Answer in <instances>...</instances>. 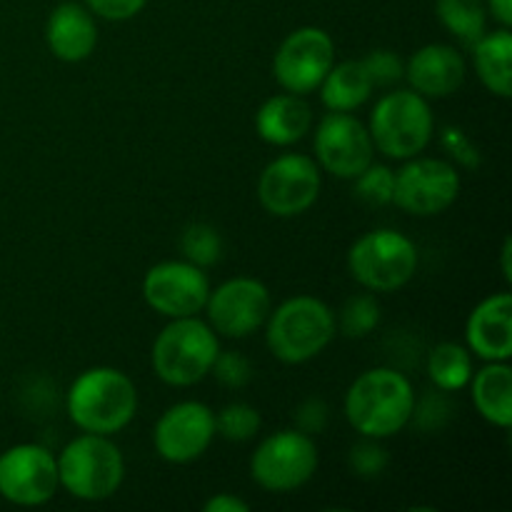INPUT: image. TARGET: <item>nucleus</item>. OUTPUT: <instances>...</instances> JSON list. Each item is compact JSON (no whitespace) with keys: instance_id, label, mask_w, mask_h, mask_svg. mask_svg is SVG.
I'll return each mask as SVG.
<instances>
[{"instance_id":"f704fd0d","label":"nucleus","mask_w":512,"mask_h":512,"mask_svg":"<svg viewBox=\"0 0 512 512\" xmlns=\"http://www.w3.org/2000/svg\"><path fill=\"white\" fill-rule=\"evenodd\" d=\"M205 512H248L250 505L245 500H240L238 495L230 493H218L210 500H205L203 505Z\"/></svg>"},{"instance_id":"423d86ee","label":"nucleus","mask_w":512,"mask_h":512,"mask_svg":"<svg viewBox=\"0 0 512 512\" xmlns=\"http://www.w3.org/2000/svg\"><path fill=\"white\" fill-rule=\"evenodd\" d=\"M370 138L375 150L393 160H410L423 153L435 133L433 108L428 98L410 90H390L370 113Z\"/></svg>"},{"instance_id":"7ed1b4c3","label":"nucleus","mask_w":512,"mask_h":512,"mask_svg":"<svg viewBox=\"0 0 512 512\" xmlns=\"http://www.w3.org/2000/svg\"><path fill=\"white\" fill-rule=\"evenodd\" d=\"M335 333V313L313 295L288 298L270 310L265 320V343L285 365H303L318 358L333 343Z\"/></svg>"},{"instance_id":"412c9836","label":"nucleus","mask_w":512,"mask_h":512,"mask_svg":"<svg viewBox=\"0 0 512 512\" xmlns=\"http://www.w3.org/2000/svg\"><path fill=\"white\" fill-rule=\"evenodd\" d=\"M473 63L480 83L498 98H510L512 90V33L500 25L498 30H485L473 45Z\"/></svg>"},{"instance_id":"72a5a7b5","label":"nucleus","mask_w":512,"mask_h":512,"mask_svg":"<svg viewBox=\"0 0 512 512\" xmlns=\"http://www.w3.org/2000/svg\"><path fill=\"white\" fill-rule=\"evenodd\" d=\"M295 423H298V430L308 435L323 433L328 425V405L320 398H308L295 413Z\"/></svg>"},{"instance_id":"b1692460","label":"nucleus","mask_w":512,"mask_h":512,"mask_svg":"<svg viewBox=\"0 0 512 512\" xmlns=\"http://www.w3.org/2000/svg\"><path fill=\"white\" fill-rule=\"evenodd\" d=\"M428 375L443 393H458L468 388L473 378V353L468 345L440 343L428 355Z\"/></svg>"},{"instance_id":"c756f323","label":"nucleus","mask_w":512,"mask_h":512,"mask_svg":"<svg viewBox=\"0 0 512 512\" xmlns=\"http://www.w3.org/2000/svg\"><path fill=\"white\" fill-rule=\"evenodd\" d=\"M388 463L390 455L388 450L380 445V440L365 438L363 443H358L350 450V468H353V473L358 475V478H378V475H383V470L388 468Z\"/></svg>"},{"instance_id":"4be33fe9","label":"nucleus","mask_w":512,"mask_h":512,"mask_svg":"<svg viewBox=\"0 0 512 512\" xmlns=\"http://www.w3.org/2000/svg\"><path fill=\"white\" fill-rule=\"evenodd\" d=\"M473 403L480 418L495 428L508 430L512 425V368L508 363H488L473 373Z\"/></svg>"},{"instance_id":"bb28decb","label":"nucleus","mask_w":512,"mask_h":512,"mask_svg":"<svg viewBox=\"0 0 512 512\" xmlns=\"http://www.w3.org/2000/svg\"><path fill=\"white\" fill-rule=\"evenodd\" d=\"M260 413L248 403H230L215 413V433L230 443H248L260 433Z\"/></svg>"},{"instance_id":"6e6552de","label":"nucleus","mask_w":512,"mask_h":512,"mask_svg":"<svg viewBox=\"0 0 512 512\" xmlns=\"http://www.w3.org/2000/svg\"><path fill=\"white\" fill-rule=\"evenodd\" d=\"M315 470L318 445L298 428L268 435L250 458V478L268 493H293L313 480Z\"/></svg>"},{"instance_id":"e433bc0d","label":"nucleus","mask_w":512,"mask_h":512,"mask_svg":"<svg viewBox=\"0 0 512 512\" xmlns=\"http://www.w3.org/2000/svg\"><path fill=\"white\" fill-rule=\"evenodd\" d=\"M510 248H512L510 238H505L503 250H500V258H503V278L508 280V283L512 280V268H510V255H512V253H510Z\"/></svg>"},{"instance_id":"aec40b11","label":"nucleus","mask_w":512,"mask_h":512,"mask_svg":"<svg viewBox=\"0 0 512 512\" xmlns=\"http://www.w3.org/2000/svg\"><path fill=\"white\" fill-rule=\"evenodd\" d=\"M313 110L305 95L278 93L265 100L255 113V130L260 140L275 148H288L310 133Z\"/></svg>"},{"instance_id":"f3484780","label":"nucleus","mask_w":512,"mask_h":512,"mask_svg":"<svg viewBox=\"0 0 512 512\" xmlns=\"http://www.w3.org/2000/svg\"><path fill=\"white\" fill-rule=\"evenodd\" d=\"M465 345L485 363L512 358V295L495 293L473 308L465 323Z\"/></svg>"},{"instance_id":"cd10ccee","label":"nucleus","mask_w":512,"mask_h":512,"mask_svg":"<svg viewBox=\"0 0 512 512\" xmlns=\"http://www.w3.org/2000/svg\"><path fill=\"white\" fill-rule=\"evenodd\" d=\"M180 248H183L185 260H190L198 268H210L223 255V238L218 230L208 223H193L185 228L183 238H180Z\"/></svg>"},{"instance_id":"393cba45","label":"nucleus","mask_w":512,"mask_h":512,"mask_svg":"<svg viewBox=\"0 0 512 512\" xmlns=\"http://www.w3.org/2000/svg\"><path fill=\"white\" fill-rule=\"evenodd\" d=\"M435 10L443 28L465 45H473L488 30L485 0H438Z\"/></svg>"},{"instance_id":"f257e3e1","label":"nucleus","mask_w":512,"mask_h":512,"mask_svg":"<svg viewBox=\"0 0 512 512\" xmlns=\"http://www.w3.org/2000/svg\"><path fill=\"white\" fill-rule=\"evenodd\" d=\"M413 383L393 368H370L350 383L343 413L355 433L385 440L398 435L415 415Z\"/></svg>"},{"instance_id":"0eeeda50","label":"nucleus","mask_w":512,"mask_h":512,"mask_svg":"<svg viewBox=\"0 0 512 512\" xmlns=\"http://www.w3.org/2000/svg\"><path fill=\"white\" fill-rule=\"evenodd\" d=\"M348 270L370 293H395L418 273V248L393 228L370 230L350 245Z\"/></svg>"},{"instance_id":"c85d7f7f","label":"nucleus","mask_w":512,"mask_h":512,"mask_svg":"<svg viewBox=\"0 0 512 512\" xmlns=\"http://www.w3.org/2000/svg\"><path fill=\"white\" fill-rule=\"evenodd\" d=\"M353 185L355 198L360 203L370 205V208H385V205L393 203L395 173L390 168H385V165L370 163L363 173L355 175Z\"/></svg>"},{"instance_id":"a878e982","label":"nucleus","mask_w":512,"mask_h":512,"mask_svg":"<svg viewBox=\"0 0 512 512\" xmlns=\"http://www.w3.org/2000/svg\"><path fill=\"white\" fill-rule=\"evenodd\" d=\"M380 323V303L373 293H360L345 300L340 318H335V325L340 333L348 338H365L373 333Z\"/></svg>"},{"instance_id":"9d476101","label":"nucleus","mask_w":512,"mask_h":512,"mask_svg":"<svg viewBox=\"0 0 512 512\" xmlns=\"http://www.w3.org/2000/svg\"><path fill=\"white\" fill-rule=\"evenodd\" d=\"M463 180L458 168L443 158H410L395 173L393 205L415 218L440 215L458 200Z\"/></svg>"},{"instance_id":"7c9ffc66","label":"nucleus","mask_w":512,"mask_h":512,"mask_svg":"<svg viewBox=\"0 0 512 512\" xmlns=\"http://www.w3.org/2000/svg\"><path fill=\"white\" fill-rule=\"evenodd\" d=\"M363 65L375 88H388V85L405 78L403 58L398 53H393V50H370L363 58Z\"/></svg>"},{"instance_id":"20e7f679","label":"nucleus","mask_w":512,"mask_h":512,"mask_svg":"<svg viewBox=\"0 0 512 512\" xmlns=\"http://www.w3.org/2000/svg\"><path fill=\"white\" fill-rule=\"evenodd\" d=\"M55 460L60 488L83 503H103L113 498L125 480L123 453L110 435H78Z\"/></svg>"},{"instance_id":"4468645a","label":"nucleus","mask_w":512,"mask_h":512,"mask_svg":"<svg viewBox=\"0 0 512 512\" xmlns=\"http://www.w3.org/2000/svg\"><path fill=\"white\" fill-rule=\"evenodd\" d=\"M215 438V413L200 400L170 405L153 430L155 453L170 465L195 463L208 453Z\"/></svg>"},{"instance_id":"2eb2a0df","label":"nucleus","mask_w":512,"mask_h":512,"mask_svg":"<svg viewBox=\"0 0 512 512\" xmlns=\"http://www.w3.org/2000/svg\"><path fill=\"white\" fill-rule=\"evenodd\" d=\"M208 295V275L190 260H163L143 278V298L148 308L170 320L203 313Z\"/></svg>"},{"instance_id":"dca6fc26","label":"nucleus","mask_w":512,"mask_h":512,"mask_svg":"<svg viewBox=\"0 0 512 512\" xmlns=\"http://www.w3.org/2000/svg\"><path fill=\"white\" fill-rule=\"evenodd\" d=\"M315 163L340 180H353L373 163L375 145L370 130L353 113L328 110L315 128Z\"/></svg>"},{"instance_id":"2f4dec72","label":"nucleus","mask_w":512,"mask_h":512,"mask_svg":"<svg viewBox=\"0 0 512 512\" xmlns=\"http://www.w3.org/2000/svg\"><path fill=\"white\" fill-rule=\"evenodd\" d=\"M210 373L218 378L220 385H225L230 390H238L245 388L253 380V365L240 353H218Z\"/></svg>"},{"instance_id":"1a4fd4ad","label":"nucleus","mask_w":512,"mask_h":512,"mask_svg":"<svg viewBox=\"0 0 512 512\" xmlns=\"http://www.w3.org/2000/svg\"><path fill=\"white\" fill-rule=\"evenodd\" d=\"M320 188V168L310 155L283 153L260 173L258 200L275 218H295L318 203Z\"/></svg>"},{"instance_id":"39448f33","label":"nucleus","mask_w":512,"mask_h":512,"mask_svg":"<svg viewBox=\"0 0 512 512\" xmlns=\"http://www.w3.org/2000/svg\"><path fill=\"white\" fill-rule=\"evenodd\" d=\"M220 353L218 333L198 315L173 318L158 333L150 353L155 375L170 388H190L213 370Z\"/></svg>"},{"instance_id":"473e14b6","label":"nucleus","mask_w":512,"mask_h":512,"mask_svg":"<svg viewBox=\"0 0 512 512\" xmlns=\"http://www.w3.org/2000/svg\"><path fill=\"white\" fill-rule=\"evenodd\" d=\"M83 5L95 18L123 23V20L135 18L148 5V0H83Z\"/></svg>"},{"instance_id":"9b49d317","label":"nucleus","mask_w":512,"mask_h":512,"mask_svg":"<svg viewBox=\"0 0 512 512\" xmlns=\"http://www.w3.org/2000/svg\"><path fill=\"white\" fill-rule=\"evenodd\" d=\"M335 63V43L328 30L303 25L293 30L273 55V75L285 93L310 95L320 88Z\"/></svg>"},{"instance_id":"ddd939ff","label":"nucleus","mask_w":512,"mask_h":512,"mask_svg":"<svg viewBox=\"0 0 512 512\" xmlns=\"http://www.w3.org/2000/svg\"><path fill=\"white\" fill-rule=\"evenodd\" d=\"M203 310L208 313V323L215 333L240 340L263 328L273 310V300L268 285L258 278L238 275L210 290Z\"/></svg>"},{"instance_id":"6ab92c4d","label":"nucleus","mask_w":512,"mask_h":512,"mask_svg":"<svg viewBox=\"0 0 512 512\" xmlns=\"http://www.w3.org/2000/svg\"><path fill=\"white\" fill-rule=\"evenodd\" d=\"M45 43L63 63H83L98 45L95 15L80 3H60L45 20Z\"/></svg>"},{"instance_id":"5701e85b","label":"nucleus","mask_w":512,"mask_h":512,"mask_svg":"<svg viewBox=\"0 0 512 512\" xmlns=\"http://www.w3.org/2000/svg\"><path fill=\"white\" fill-rule=\"evenodd\" d=\"M375 85L365 70L363 60H345L333 63L328 75L320 83V100L333 113H353L360 105H365L373 95Z\"/></svg>"},{"instance_id":"f8f14e48","label":"nucleus","mask_w":512,"mask_h":512,"mask_svg":"<svg viewBox=\"0 0 512 512\" xmlns=\"http://www.w3.org/2000/svg\"><path fill=\"white\" fill-rule=\"evenodd\" d=\"M58 460L48 448L20 443L0 453V498L18 508H40L58 493Z\"/></svg>"},{"instance_id":"a211bd4d","label":"nucleus","mask_w":512,"mask_h":512,"mask_svg":"<svg viewBox=\"0 0 512 512\" xmlns=\"http://www.w3.org/2000/svg\"><path fill=\"white\" fill-rule=\"evenodd\" d=\"M465 58L448 43H428L415 50L405 63L410 88L428 100L448 98L465 83Z\"/></svg>"},{"instance_id":"c9c22d12","label":"nucleus","mask_w":512,"mask_h":512,"mask_svg":"<svg viewBox=\"0 0 512 512\" xmlns=\"http://www.w3.org/2000/svg\"><path fill=\"white\" fill-rule=\"evenodd\" d=\"M485 8L488 13L498 20L503 28H510L512 25V0H485Z\"/></svg>"},{"instance_id":"f03ea898","label":"nucleus","mask_w":512,"mask_h":512,"mask_svg":"<svg viewBox=\"0 0 512 512\" xmlns=\"http://www.w3.org/2000/svg\"><path fill=\"white\" fill-rule=\"evenodd\" d=\"M65 408L83 433L115 435L128 428L138 413V388L123 370L98 365L83 370L70 383Z\"/></svg>"}]
</instances>
